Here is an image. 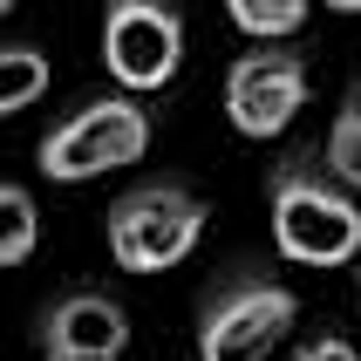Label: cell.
Wrapping results in <instances>:
<instances>
[{"label":"cell","instance_id":"1","mask_svg":"<svg viewBox=\"0 0 361 361\" xmlns=\"http://www.w3.org/2000/svg\"><path fill=\"white\" fill-rule=\"evenodd\" d=\"M273 239L293 266H348L361 252V204L327 171L286 164L273 178Z\"/></svg>","mask_w":361,"mask_h":361},{"label":"cell","instance_id":"2","mask_svg":"<svg viewBox=\"0 0 361 361\" xmlns=\"http://www.w3.org/2000/svg\"><path fill=\"white\" fill-rule=\"evenodd\" d=\"M204 198H191L171 178H143L109 204V259L123 273H164V266L191 259V245L204 239Z\"/></svg>","mask_w":361,"mask_h":361},{"label":"cell","instance_id":"3","mask_svg":"<svg viewBox=\"0 0 361 361\" xmlns=\"http://www.w3.org/2000/svg\"><path fill=\"white\" fill-rule=\"evenodd\" d=\"M150 150V116H143L137 96H96L82 102L75 116H61L48 137H41L35 164L41 178L55 184H82V178H102V171H123Z\"/></svg>","mask_w":361,"mask_h":361},{"label":"cell","instance_id":"4","mask_svg":"<svg viewBox=\"0 0 361 361\" xmlns=\"http://www.w3.org/2000/svg\"><path fill=\"white\" fill-rule=\"evenodd\" d=\"M300 321V300L293 286L280 280H225L198 314V361H266L286 341V327Z\"/></svg>","mask_w":361,"mask_h":361},{"label":"cell","instance_id":"5","mask_svg":"<svg viewBox=\"0 0 361 361\" xmlns=\"http://www.w3.org/2000/svg\"><path fill=\"white\" fill-rule=\"evenodd\" d=\"M102 68L130 96L164 89L184 68V14L164 0H116L102 14Z\"/></svg>","mask_w":361,"mask_h":361},{"label":"cell","instance_id":"6","mask_svg":"<svg viewBox=\"0 0 361 361\" xmlns=\"http://www.w3.org/2000/svg\"><path fill=\"white\" fill-rule=\"evenodd\" d=\"M307 109V61L300 48H252L225 68V123L239 137H280Z\"/></svg>","mask_w":361,"mask_h":361},{"label":"cell","instance_id":"7","mask_svg":"<svg viewBox=\"0 0 361 361\" xmlns=\"http://www.w3.org/2000/svg\"><path fill=\"white\" fill-rule=\"evenodd\" d=\"M35 348L75 361H116L130 348V314L109 293H61L35 314Z\"/></svg>","mask_w":361,"mask_h":361},{"label":"cell","instance_id":"8","mask_svg":"<svg viewBox=\"0 0 361 361\" xmlns=\"http://www.w3.org/2000/svg\"><path fill=\"white\" fill-rule=\"evenodd\" d=\"M41 96H48V55L35 41H7L0 48V116H20Z\"/></svg>","mask_w":361,"mask_h":361},{"label":"cell","instance_id":"9","mask_svg":"<svg viewBox=\"0 0 361 361\" xmlns=\"http://www.w3.org/2000/svg\"><path fill=\"white\" fill-rule=\"evenodd\" d=\"M225 20H232L239 35H252V41L286 48V41L307 27V0H232V7H225Z\"/></svg>","mask_w":361,"mask_h":361},{"label":"cell","instance_id":"10","mask_svg":"<svg viewBox=\"0 0 361 361\" xmlns=\"http://www.w3.org/2000/svg\"><path fill=\"white\" fill-rule=\"evenodd\" d=\"M35 245H41V212H35V198H27L20 184L0 178V273L20 266V259H35Z\"/></svg>","mask_w":361,"mask_h":361},{"label":"cell","instance_id":"11","mask_svg":"<svg viewBox=\"0 0 361 361\" xmlns=\"http://www.w3.org/2000/svg\"><path fill=\"white\" fill-rule=\"evenodd\" d=\"M327 178L341 184L348 198L361 191V96H348V109L334 116V130H327Z\"/></svg>","mask_w":361,"mask_h":361},{"label":"cell","instance_id":"12","mask_svg":"<svg viewBox=\"0 0 361 361\" xmlns=\"http://www.w3.org/2000/svg\"><path fill=\"white\" fill-rule=\"evenodd\" d=\"M293 361H361V355H355V348L341 341V334H314V341H307V348H300Z\"/></svg>","mask_w":361,"mask_h":361},{"label":"cell","instance_id":"13","mask_svg":"<svg viewBox=\"0 0 361 361\" xmlns=\"http://www.w3.org/2000/svg\"><path fill=\"white\" fill-rule=\"evenodd\" d=\"M41 361H75V355H41Z\"/></svg>","mask_w":361,"mask_h":361},{"label":"cell","instance_id":"14","mask_svg":"<svg viewBox=\"0 0 361 361\" xmlns=\"http://www.w3.org/2000/svg\"><path fill=\"white\" fill-rule=\"evenodd\" d=\"M7 7H14V0H0V20H7Z\"/></svg>","mask_w":361,"mask_h":361},{"label":"cell","instance_id":"15","mask_svg":"<svg viewBox=\"0 0 361 361\" xmlns=\"http://www.w3.org/2000/svg\"><path fill=\"white\" fill-rule=\"evenodd\" d=\"M355 307H361V286H355Z\"/></svg>","mask_w":361,"mask_h":361},{"label":"cell","instance_id":"16","mask_svg":"<svg viewBox=\"0 0 361 361\" xmlns=\"http://www.w3.org/2000/svg\"><path fill=\"white\" fill-rule=\"evenodd\" d=\"M355 96H361V82H355Z\"/></svg>","mask_w":361,"mask_h":361}]
</instances>
